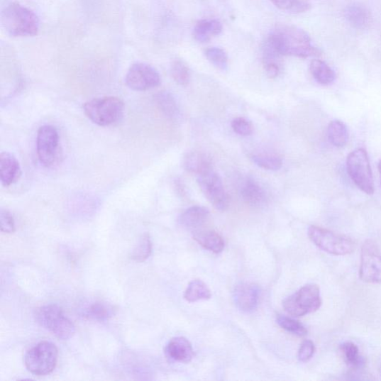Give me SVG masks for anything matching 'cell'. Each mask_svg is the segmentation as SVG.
<instances>
[{
	"instance_id": "obj_1",
	"label": "cell",
	"mask_w": 381,
	"mask_h": 381,
	"mask_svg": "<svg viewBox=\"0 0 381 381\" xmlns=\"http://www.w3.org/2000/svg\"><path fill=\"white\" fill-rule=\"evenodd\" d=\"M266 44L280 56L307 58L322 55L321 51L312 45L307 32L291 25H280L274 28Z\"/></svg>"
},
{
	"instance_id": "obj_2",
	"label": "cell",
	"mask_w": 381,
	"mask_h": 381,
	"mask_svg": "<svg viewBox=\"0 0 381 381\" xmlns=\"http://www.w3.org/2000/svg\"><path fill=\"white\" fill-rule=\"evenodd\" d=\"M1 21L6 33L12 37H34L39 32L38 15L18 3H12L5 8Z\"/></svg>"
},
{
	"instance_id": "obj_3",
	"label": "cell",
	"mask_w": 381,
	"mask_h": 381,
	"mask_svg": "<svg viewBox=\"0 0 381 381\" xmlns=\"http://www.w3.org/2000/svg\"><path fill=\"white\" fill-rule=\"evenodd\" d=\"M83 109L85 115L94 124L108 127L123 116L125 104L118 97L104 96L87 101Z\"/></svg>"
},
{
	"instance_id": "obj_4",
	"label": "cell",
	"mask_w": 381,
	"mask_h": 381,
	"mask_svg": "<svg viewBox=\"0 0 381 381\" xmlns=\"http://www.w3.org/2000/svg\"><path fill=\"white\" fill-rule=\"evenodd\" d=\"M35 318L41 327L50 331L60 340H70L75 333L74 325L57 304H48L38 309Z\"/></svg>"
},
{
	"instance_id": "obj_5",
	"label": "cell",
	"mask_w": 381,
	"mask_h": 381,
	"mask_svg": "<svg viewBox=\"0 0 381 381\" xmlns=\"http://www.w3.org/2000/svg\"><path fill=\"white\" fill-rule=\"evenodd\" d=\"M309 237L320 250L333 255H346L353 253L355 242L347 236L335 233L323 227L311 226Z\"/></svg>"
},
{
	"instance_id": "obj_6",
	"label": "cell",
	"mask_w": 381,
	"mask_h": 381,
	"mask_svg": "<svg viewBox=\"0 0 381 381\" xmlns=\"http://www.w3.org/2000/svg\"><path fill=\"white\" fill-rule=\"evenodd\" d=\"M321 306L320 289L315 284L303 286L298 292L283 302V308L285 311L295 317L316 312Z\"/></svg>"
},
{
	"instance_id": "obj_7",
	"label": "cell",
	"mask_w": 381,
	"mask_h": 381,
	"mask_svg": "<svg viewBox=\"0 0 381 381\" xmlns=\"http://www.w3.org/2000/svg\"><path fill=\"white\" fill-rule=\"evenodd\" d=\"M58 357L56 346L48 341H43L30 348L24 362L28 372L38 376L50 374L55 368Z\"/></svg>"
},
{
	"instance_id": "obj_8",
	"label": "cell",
	"mask_w": 381,
	"mask_h": 381,
	"mask_svg": "<svg viewBox=\"0 0 381 381\" xmlns=\"http://www.w3.org/2000/svg\"><path fill=\"white\" fill-rule=\"evenodd\" d=\"M347 172L354 184L362 192L372 194L375 192L374 180L368 152L358 148L348 155Z\"/></svg>"
},
{
	"instance_id": "obj_9",
	"label": "cell",
	"mask_w": 381,
	"mask_h": 381,
	"mask_svg": "<svg viewBox=\"0 0 381 381\" xmlns=\"http://www.w3.org/2000/svg\"><path fill=\"white\" fill-rule=\"evenodd\" d=\"M197 182L209 202L216 209L223 211L230 206V199L224 189L221 177L209 170L197 176Z\"/></svg>"
},
{
	"instance_id": "obj_10",
	"label": "cell",
	"mask_w": 381,
	"mask_h": 381,
	"mask_svg": "<svg viewBox=\"0 0 381 381\" xmlns=\"http://www.w3.org/2000/svg\"><path fill=\"white\" fill-rule=\"evenodd\" d=\"M360 280L367 283H381V253L372 241H365L360 253Z\"/></svg>"
},
{
	"instance_id": "obj_11",
	"label": "cell",
	"mask_w": 381,
	"mask_h": 381,
	"mask_svg": "<svg viewBox=\"0 0 381 381\" xmlns=\"http://www.w3.org/2000/svg\"><path fill=\"white\" fill-rule=\"evenodd\" d=\"M126 82L133 90L145 91L160 84L161 78L158 71L144 63L133 64L128 70Z\"/></svg>"
},
{
	"instance_id": "obj_12",
	"label": "cell",
	"mask_w": 381,
	"mask_h": 381,
	"mask_svg": "<svg viewBox=\"0 0 381 381\" xmlns=\"http://www.w3.org/2000/svg\"><path fill=\"white\" fill-rule=\"evenodd\" d=\"M37 154L40 162L44 165H52L57 155L59 134L53 126L40 127L37 134Z\"/></svg>"
},
{
	"instance_id": "obj_13",
	"label": "cell",
	"mask_w": 381,
	"mask_h": 381,
	"mask_svg": "<svg viewBox=\"0 0 381 381\" xmlns=\"http://www.w3.org/2000/svg\"><path fill=\"white\" fill-rule=\"evenodd\" d=\"M260 288L253 283H242L235 289V300L240 310L250 312L258 306Z\"/></svg>"
},
{
	"instance_id": "obj_14",
	"label": "cell",
	"mask_w": 381,
	"mask_h": 381,
	"mask_svg": "<svg viewBox=\"0 0 381 381\" xmlns=\"http://www.w3.org/2000/svg\"><path fill=\"white\" fill-rule=\"evenodd\" d=\"M21 175L19 161L9 152L0 155V180L4 187H9L16 182Z\"/></svg>"
},
{
	"instance_id": "obj_15",
	"label": "cell",
	"mask_w": 381,
	"mask_h": 381,
	"mask_svg": "<svg viewBox=\"0 0 381 381\" xmlns=\"http://www.w3.org/2000/svg\"><path fill=\"white\" fill-rule=\"evenodd\" d=\"M343 13L348 23L358 30L368 28L372 23L370 11L360 4H353L347 6Z\"/></svg>"
},
{
	"instance_id": "obj_16",
	"label": "cell",
	"mask_w": 381,
	"mask_h": 381,
	"mask_svg": "<svg viewBox=\"0 0 381 381\" xmlns=\"http://www.w3.org/2000/svg\"><path fill=\"white\" fill-rule=\"evenodd\" d=\"M165 353L171 359L184 363H189L194 356L192 344L182 337L172 339L165 348Z\"/></svg>"
},
{
	"instance_id": "obj_17",
	"label": "cell",
	"mask_w": 381,
	"mask_h": 381,
	"mask_svg": "<svg viewBox=\"0 0 381 381\" xmlns=\"http://www.w3.org/2000/svg\"><path fill=\"white\" fill-rule=\"evenodd\" d=\"M243 201L253 207H259L265 204L267 194L264 189L252 178L248 179L241 190Z\"/></svg>"
},
{
	"instance_id": "obj_18",
	"label": "cell",
	"mask_w": 381,
	"mask_h": 381,
	"mask_svg": "<svg viewBox=\"0 0 381 381\" xmlns=\"http://www.w3.org/2000/svg\"><path fill=\"white\" fill-rule=\"evenodd\" d=\"M193 238L204 249L214 253H221L224 250L225 242L217 232L211 230H197Z\"/></svg>"
},
{
	"instance_id": "obj_19",
	"label": "cell",
	"mask_w": 381,
	"mask_h": 381,
	"mask_svg": "<svg viewBox=\"0 0 381 381\" xmlns=\"http://www.w3.org/2000/svg\"><path fill=\"white\" fill-rule=\"evenodd\" d=\"M209 210L203 206H195L182 212L179 217V223L182 226L194 230H199L207 221Z\"/></svg>"
},
{
	"instance_id": "obj_20",
	"label": "cell",
	"mask_w": 381,
	"mask_h": 381,
	"mask_svg": "<svg viewBox=\"0 0 381 381\" xmlns=\"http://www.w3.org/2000/svg\"><path fill=\"white\" fill-rule=\"evenodd\" d=\"M223 26L217 20H203L198 22L194 28L193 36L196 41L207 43L211 38L222 33Z\"/></svg>"
},
{
	"instance_id": "obj_21",
	"label": "cell",
	"mask_w": 381,
	"mask_h": 381,
	"mask_svg": "<svg viewBox=\"0 0 381 381\" xmlns=\"http://www.w3.org/2000/svg\"><path fill=\"white\" fill-rule=\"evenodd\" d=\"M185 170L191 173L200 175L212 170L209 158L200 152H191L184 160Z\"/></svg>"
},
{
	"instance_id": "obj_22",
	"label": "cell",
	"mask_w": 381,
	"mask_h": 381,
	"mask_svg": "<svg viewBox=\"0 0 381 381\" xmlns=\"http://www.w3.org/2000/svg\"><path fill=\"white\" fill-rule=\"evenodd\" d=\"M327 135L329 142L335 147L343 148L348 142V131L342 121L333 120L331 121L328 127Z\"/></svg>"
},
{
	"instance_id": "obj_23",
	"label": "cell",
	"mask_w": 381,
	"mask_h": 381,
	"mask_svg": "<svg viewBox=\"0 0 381 381\" xmlns=\"http://www.w3.org/2000/svg\"><path fill=\"white\" fill-rule=\"evenodd\" d=\"M310 71L314 79L320 84H331L336 78L333 70L321 60L314 59L310 65Z\"/></svg>"
},
{
	"instance_id": "obj_24",
	"label": "cell",
	"mask_w": 381,
	"mask_h": 381,
	"mask_svg": "<svg viewBox=\"0 0 381 381\" xmlns=\"http://www.w3.org/2000/svg\"><path fill=\"white\" fill-rule=\"evenodd\" d=\"M84 316L95 321L104 322L110 319L115 314V309L111 304L96 302L91 304L84 311Z\"/></svg>"
},
{
	"instance_id": "obj_25",
	"label": "cell",
	"mask_w": 381,
	"mask_h": 381,
	"mask_svg": "<svg viewBox=\"0 0 381 381\" xmlns=\"http://www.w3.org/2000/svg\"><path fill=\"white\" fill-rule=\"evenodd\" d=\"M156 102L161 111L171 119L180 117V109L177 101L167 91H161L155 97Z\"/></svg>"
},
{
	"instance_id": "obj_26",
	"label": "cell",
	"mask_w": 381,
	"mask_h": 381,
	"mask_svg": "<svg viewBox=\"0 0 381 381\" xmlns=\"http://www.w3.org/2000/svg\"><path fill=\"white\" fill-rule=\"evenodd\" d=\"M211 297L209 287L201 280L192 281L186 289L184 299L189 302L207 300Z\"/></svg>"
},
{
	"instance_id": "obj_27",
	"label": "cell",
	"mask_w": 381,
	"mask_h": 381,
	"mask_svg": "<svg viewBox=\"0 0 381 381\" xmlns=\"http://www.w3.org/2000/svg\"><path fill=\"white\" fill-rule=\"evenodd\" d=\"M152 243L149 234L143 235L131 253V259L136 263H143L150 255Z\"/></svg>"
},
{
	"instance_id": "obj_28",
	"label": "cell",
	"mask_w": 381,
	"mask_h": 381,
	"mask_svg": "<svg viewBox=\"0 0 381 381\" xmlns=\"http://www.w3.org/2000/svg\"><path fill=\"white\" fill-rule=\"evenodd\" d=\"M251 160L258 167L269 171H278L283 165L282 159L274 155H254L251 157Z\"/></svg>"
},
{
	"instance_id": "obj_29",
	"label": "cell",
	"mask_w": 381,
	"mask_h": 381,
	"mask_svg": "<svg viewBox=\"0 0 381 381\" xmlns=\"http://www.w3.org/2000/svg\"><path fill=\"white\" fill-rule=\"evenodd\" d=\"M346 363L352 368H359L362 365L359 348L353 342H346L341 346Z\"/></svg>"
},
{
	"instance_id": "obj_30",
	"label": "cell",
	"mask_w": 381,
	"mask_h": 381,
	"mask_svg": "<svg viewBox=\"0 0 381 381\" xmlns=\"http://www.w3.org/2000/svg\"><path fill=\"white\" fill-rule=\"evenodd\" d=\"M277 323L283 329L287 332L297 335V336L304 337L308 333L306 327L292 318L279 315L277 317Z\"/></svg>"
},
{
	"instance_id": "obj_31",
	"label": "cell",
	"mask_w": 381,
	"mask_h": 381,
	"mask_svg": "<svg viewBox=\"0 0 381 381\" xmlns=\"http://www.w3.org/2000/svg\"><path fill=\"white\" fill-rule=\"evenodd\" d=\"M171 73L175 82L181 86H187L191 79L189 67L181 60H175L171 67Z\"/></svg>"
},
{
	"instance_id": "obj_32",
	"label": "cell",
	"mask_w": 381,
	"mask_h": 381,
	"mask_svg": "<svg viewBox=\"0 0 381 381\" xmlns=\"http://www.w3.org/2000/svg\"><path fill=\"white\" fill-rule=\"evenodd\" d=\"M209 62L219 70H226L228 67V56L226 52L218 48H211L205 51Z\"/></svg>"
},
{
	"instance_id": "obj_33",
	"label": "cell",
	"mask_w": 381,
	"mask_h": 381,
	"mask_svg": "<svg viewBox=\"0 0 381 381\" xmlns=\"http://www.w3.org/2000/svg\"><path fill=\"white\" fill-rule=\"evenodd\" d=\"M278 9L294 13H301L308 11L311 6L302 0H270Z\"/></svg>"
},
{
	"instance_id": "obj_34",
	"label": "cell",
	"mask_w": 381,
	"mask_h": 381,
	"mask_svg": "<svg viewBox=\"0 0 381 381\" xmlns=\"http://www.w3.org/2000/svg\"><path fill=\"white\" fill-rule=\"evenodd\" d=\"M0 228L5 233H13L16 230L13 216L7 209H2L0 211Z\"/></svg>"
},
{
	"instance_id": "obj_35",
	"label": "cell",
	"mask_w": 381,
	"mask_h": 381,
	"mask_svg": "<svg viewBox=\"0 0 381 381\" xmlns=\"http://www.w3.org/2000/svg\"><path fill=\"white\" fill-rule=\"evenodd\" d=\"M232 128L236 133L243 136H249L253 132V126L250 121L242 117L233 120Z\"/></svg>"
},
{
	"instance_id": "obj_36",
	"label": "cell",
	"mask_w": 381,
	"mask_h": 381,
	"mask_svg": "<svg viewBox=\"0 0 381 381\" xmlns=\"http://www.w3.org/2000/svg\"><path fill=\"white\" fill-rule=\"evenodd\" d=\"M315 350V345L311 341H304L299 350V360L303 363L308 362L314 356Z\"/></svg>"
},
{
	"instance_id": "obj_37",
	"label": "cell",
	"mask_w": 381,
	"mask_h": 381,
	"mask_svg": "<svg viewBox=\"0 0 381 381\" xmlns=\"http://www.w3.org/2000/svg\"><path fill=\"white\" fill-rule=\"evenodd\" d=\"M280 67L277 63L271 62L265 64V71L269 79H276L280 74Z\"/></svg>"
},
{
	"instance_id": "obj_38",
	"label": "cell",
	"mask_w": 381,
	"mask_h": 381,
	"mask_svg": "<svg viewBox=\"0 0 381 381\" xmlns=\"http://www.w3.org/2000/svg\"><path fill=\"white\" fill-rule=\"evenodd\" d=\"M378 172H379L380 177V186H381V159L379 160V162H378Z\"/></svg>"
}]
</instances>
